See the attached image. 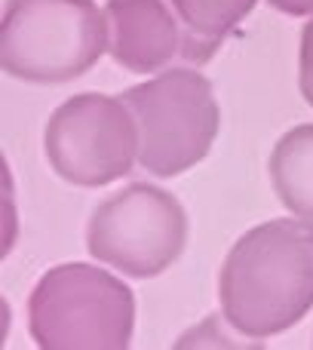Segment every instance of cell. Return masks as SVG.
<instances>
[{
	"label": "cell",
	"mask_w": 313,
	"mask_h": 350,
	"mask_svg": "<svg viewBox=\"0 0 313 350\" xmlns=\"http://www.w3.org/2000/svg\"><path fill=\"white\" fill-rule=\"evenodd\" d=\"M218 301L230 329L271 338L313 308V221L273 218L243 234L218 273Z\"/></svg>",
	"instance_id": "obj_1"
},
{
	"label": "cell",
	"mask_w": 313,
	"mask_h": 350,
	"mask_svg": "<svg viewBox=\"0 0 313 350\" xmlns=\"http://www.w3.org/2000/svg\"><path fill=\"white\" fill-rule=\"evenodd\" d=\"M28 329L43 350H126L135 329V295L105 267L68 261L37 280Z\"/></svg>",
	"instance_id": "obj_2"
},
{
	"label": "cell",
	"mask_w": 313,
	"mask_h": 350,
	"mask_svg": "<svg viewBox=\"0 0 313 350\" xmlns=\"http://www.w3.org/2000/svg\"><path fill=\"white\" fill-rule=\"evenodd\" d=\"M108 40L96 0H6L0 65L25 83H68L108 53Z\"/></svg>",
	"instance_id": "obj_3"
},
{
	"label": "cell",
	"mask_w": 313,
	"mask_h": 350,
	"mask_svg": "<svg viewBox=\"0 0 313 350\" xmlns=\"http://www.w3.org/2000/svg\"><path fill=\"white\" fill-rule=\"evenodd\" d=\"M120 98L139 123V166L156 178L193 170L215 145L221 111L209 77L197 68H166Z\"/></svg>",
	"instance_id": "obj_4"
},
{
	"label": "cell",
	"mask_w": 313,
	"mask_h": 350,
	"mask_svg": "<svg viewBox=\"0 0 313 350\" xmlns=\"http://www.w3.org/2000/svg\"><path fill=\"white\" fill-rule=\"evenodd\" d=\"M187 246V212L178 197L148 181L126 185L96 206L86 249L96 261L135 280L160 277Z\"/></svg>",
	"instance_id": "obj_5"
},
{
	"label": "cell",
	"mask_w": 313,
	"mask_h": 350,
	"mask_svg": "<svg viewBox=\"0 0 313 350\" xmlns=\"http://www.w3.org/2000/svg\"><path fill=\"white\" fill-rule=\"evenodd\" d=\"M43 151L59 178L77 187H105L133 172L139 123L123 98L80 92L53 111Z\"/></svg>",
	"instance_id": "obj_6"
},
{
	"label": "cell",
	"mask_w": 313,
	"mask_h": 350,
	"mask_svg": "<svg viewBox=\"0 0 313 350\" xmlns=\"http://www.w3.org/2000/svg\"><path fill=\"white\" fill-rule=\"evenodd\" d=\"M108 53L133 74L166 71L181 55L185 31L166 0H108Z\"/></svg>",
	"instance_id": "obj_7"
},
{
	"label": "cell",
	"mask_w": 313,
	"mask_h": 350,
	"mask_svg": "<svg viewBox=\"0 0 313 350\" xmlns=\"http://www.w3.org/2000/svg\"><path fill=\"white\" fill-rule=\"evenodd\" d=\"M258 0H169L185 31L181 59L206 65L218 53L221 40L255 10Z\"/></svg>",
	"instance_id": "obj_8"
},
{
	"label": "cell",
	"mask_w": 313,
	"mask_h": 350,
	"mask_svg": "<svg viewBox=\"0 0 313 350\" xmlns=\"http://www.w3.org/2000/svg\"><path fill=\"white\" fill-rule=\"evenodd\" d=\"M271 181L292 215L313 221V123L289 129L273 145Z\"/></svg>",
	"instance_id": "obj_9"
},
{
	"label": "cell",
	"mask_w": 313,
	"mask_h": 350,
	"mask_svg": "<svg viewBox=\"0 0 313 350\" xmlns=\"http://www.w3.org/2000/svg\"><path fill=\"white\" fill-rule=\"evenodd\" d=\"M298 83H301L304 102L313 108V18L301 31V46H298Z\"/></svg>",
	"instance_id": "obj_10"
},
{
	"label": "cell",
	"mask_w": 313,
	"mask_h": 350,
	"mask_svg": "<svg viewBox=\"0 0 313 350\" xmlns=\"http://www.w3.org/2000/svg\"><path fill=\"white\" fill-rule=\"evenodd\" d=\"M267 3L286 16H313V0H267Z\"/></svg>",
	"instance_id": "obj_11"
}]
</instances>
